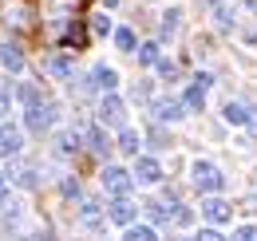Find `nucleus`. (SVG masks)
Instances as JSON below:
<instances>
[{"label":"nucleus","instance_id":"1","mask_svg":"<svg viewBox=\"0 0 257 241\" xmlns=\"http://www.w3.org/2000/svg\"><path fill=\"white\" fill-rule=\"evenodd\" d=\"M99 182H103V190H107L111 198H127V194H131V186H135L131 170H123V166H103Z\"/></svg>","mask_w":257,"mask_h":241},{"label":"nucleus","instance_id":"2","mask_svg":"<svg viewBox=\"0 0 257 241\" xmlns=\"http://www.w3.org/2000/svg\"><path fill=\"white\" fill-rule=\"evenodd\" d=\"M194 186H198V190H202V194H218V190H222V170H218V166H214V162H202V158H198V162H194Z\"/></svg>","mask_w":257,"mask_h":241},{"label":"nucleus","instance_id":"3","mask_svg":"<svg viewBox=\"0 0 257 241\" xmlns=\"http://www.w3.org/2000/svg\"><path fill=\"white\" fill-rule=\"evenodd\" d=\"M24 127H28V131H36V135L52 131V127H56V107H52V103H36V107H28Z\"/></svg>","mask_w":257,"mask_h":241},{"label":"nucleus","instance_id":"4","mask_svg":"<svg viewBox=\"0 0 257 241\" xmlns=\"http://www.w3.org/2000/svg\"><path fill=\"white\" fill-rule=\"evenodd\" d=\"M99 123H103V127H123V123H127V103H123L119 95H103V103H99Z\"/></svg>","mask_w":257,"mask_h":241},{"label":"nucleus","instance_id":"5","mask_svg":"<svg viewBox=\"0 0 257 241\" xmlns=\"http://www.w3.org/2000/svg\"><path fill=\"white\" fill-rule=\"evenodd\" d=\"M131 178L143 182V186H155V182H162V166L151 158V154H139V158H135V170H131Z\"/></svg>","mask_w":257,"mask_h":241},{"label":"nucleus","instance_id":"6","mask_svg":"<svg viewBox=\"0 0 257 241\" xmlns=\"http://www.w3.org/2000/svg\"><path fill=\"white\" fill-rule=\"evenodd\" d=\"M20 147H24V131L12 127V123H0V158L20 154Z\"/></svg>","mask_w":257,"mask_h":241},{"label":"nucleus","instance_id":"7","mask_svg":"<svg viewBox=\"0 0 257 241\" xmlns=\"http://www.w3.org/2000/svg\"><path fill=\"white\" fill-rule=\"evenodd\" d=\"M135 202H131V198H115V202H111V206H107V217H111V221H115V225H123V229H131V225H135Z\"/></svg>","mask_w":257,"mask_h":241},{"label":"nucleus","instance_id":"8","mask_svg":"<svg viewBox=\"0 0 257 241\" xmlns=\"http://www.w3.org/2000/svg\"><path fill=\"white\" fill-rule=\"evenodd\" d=\"M182 115H186V103L182 99H159L155 103V119L159 123H178Z\"/></svg>","mask_w":257,"mask_h":241},{"label":"nucleus","instance_id":"9","mask_svg":"<svg viewBox=\"0 0 257 241\" xmlns=\"http://www.w3.org/2000/svg\"><path fill=\"white\" fill-rule=\"evenodd\" d=\"M91 87L115 95V87H119V71H115V67H107V63H99L95 71H91Z\"/></svg>","mask_w":257,"mask_h":241},{"label":"nucleus","instance_id":"10","mask_svg":"<svg viewBox=\"0 0 257 241\" xmlns=\"http://www.w3.org/2000/svg\"><path fill=\"white\" fill-rule=\"evenodd\" d=\"M4 178H12L16 186H24V190H36V186H40V178H36V166H28V162L8 166V174H4Z\"/></svg>","mask_w":257,"mask_h":241},{"label":"nucleus","instance_id":"11","mask_svg":"<svg viewBox=\"0 0 257 241\" xmlns=\"http://www.w3.org/2000/svg\"><path fill=\"white\" fill-rule=\"evenodd\" d=\"M44 71L56 75V79H71V75H75V60H71V56H48V60H44Z\"/></svg>","mask_w":257,"mask_h":241},{"label":"nucleus","instance_id":"12","mask_svg":"<svg viewBox=\"0 0 257 241\" xmlns=\"http://www.w3.org/2000/svg\"><path fill=\"white\" fill-rule=\"evenodd\" d=\"M202 213H206L214 225H222V221H229L233 210H229V202H222V198H206V202H202Z\"/></svg>","mask_w":257,"mask_h":241},{"label":"nucleus","instance_id":"13","mask_svg":"<svg viewBox=\"0 0 257 241\" xmlns=\"http://www.w3.org/2000/svg\"><path fill=\"white\" fill-rule=\"evenodd\" d=\"M143 210L151 213V217H155V221H178V206H166V202H143Z\"/></svg>","mask_w":257,"mask_h":241},{"label":"nucleus","instance_id":"14","mask_svg":"<svg viewBox=\"0 0 257 241\" xmlns=\"http://www.w3.org/2000/svg\"><path fill=\"white\" fill-rule=\"evenodd\" d=\"M225 123H233V127H245V123H253V115H249V107H245V103H233V99H229V103H225Z\"/></svg>","mask_w":257,"mask_h":241},{"label":"nucleus","instance_id":"15","mask_svg":"<svg viewBox=\"0 0 257 241\" xmlns=\"http://www.w3.org/2000/svg\"><path fill=\"white\" fill-rule=\"evenodd\" d=\"M79 221H83V225H99V221H103V210H99L95 198H83V202H79Z\"/></svg>","mask_w":257,"mask_h":241},{"label":"nucleus","instance_id":"16","mask_svg":"<svg viewBox=\"0 0 257 241\" xmlns=\"http://www.w3.org/2000/svg\"><path fill=\"white\" fill-rule=\"evenodd\" d=\"M0 63H4L8 71H20V67H24V52H20L16 44H4V48H0Z\"/></svg>","mask_w":257,"mask_h":241},{"label":"nucleus","instance_id":"17","mask_svg":"<svg viewBox=\"0 0 257 241\" xmlns=\"http://www.w3.org/2000/svg\"><path fill=\"white\" fill-rule=\"evenodd\" d=\"M178 24H182V12H178V8H166V12H162V20H159V32H162V36H174Z\"/></svg>","mask_w":257,"mask_h":241},{"label":"nucleus","instance_id":"18","mask_svg":"<svg viewBox=\"0 0 257 241\" xmlns=\"http://www.w3.org/2000/svg\"><path fill=\"white\" fill-rule=\"evenodd\" d=\"M56 143H60V147H56L60 154H75V151H79V131H64Z\"/></svg>","mask_w":257,"mask_h":241},{"label":"nucleus","instance_id":"19","mask_svg":"<svg viewBox=\"0 0 257 241\" xmlns=\"http://www.w3.org/2000/svg\"><path fill=\"white\" fill-rule=\"evenodd\" d=\"M16 99H20V103H28V107L44 103V99H40V87H36V83H20V87H16Z\"/></svg>","mask_w":257,"mask_h":241},{"label":"nucleus","instance_id":"20","mask_svg":"<svg viewBox=\"0 0 257 241\" xmlns=\"http://www.w3.org/2000/svg\"><path fill=\"white\" fill-rule=\"evenodd\" d=\"M123 241H159V237H155L151 225H131L127 233H123Z\"/></svg>","mask_w":257,"mask_h":241},{"label":"nucleus","instance_id":"21","mask_svg":"<svg viewBox=\"0 0 257 241\" xmlns=\"http://www.w3.org/2000/svg\"><path fill=\"white\" fill-rule=\"evenodd\" d=\"M182 103H186V111H202V107H206V91H202V87H190Z\"/></svg>","mask_w":257,"mask_h":241},{"label":"nucleus","instance_id":"22","mask_svg":"<svg viewBox=\"0 0 257 241\" xmlns=\"http://www.w3.org/2000/svg\"><path fill=\"white\" fill-rule=\"evenodd\" d=\"M119 151L139 158V135H135V131H123V135H119Z\"/></svg>","mask_w":257,"mask_h":241},{"label":"nucleus","instance_id":"23","mask_svg":"<svg viewBox=\"0 0 257 241\" xmlns=\"http://www.w3.org/2000/svg\"><path fill=\"white\" fill-rule=\"evenodd\" d=\"M115 44H119L123 52H135V32L131 28H115Z\"/></svg>","mask_w":257,"mask_h":241},{"label":"nucleus","instance_id":"24","mask_svg":"<svg viewBox=\"0 0 257 241\" xmlns=\"http://www.w3.org/2000/svg\"><path fill=\"white\" fill-rule=\"evenodd\" d=\"M139 63H159V44H143L139 48Z\"/></svg>","mask_w":257,"mask_h":241},{"label":"nucleus","instance_id":"25","mask_svg":"<svg viewBox=\"0 0 257 241\" xmlns=\"http://www.w3.org/2000/svg\"><path fill=\"white\" fill-rule=\"evenodd\" d=\"M159 75L166 79V83H170V79H178V63H174V60H159Z\"/></svg>","mask_w":257,"mask_h":241},{"label":"nucleus","instance_id":"26","mask_svg":"<svg viewBox=\"0 0 257 241\" xmlns=\"http://www.w3.org/2000/svg\"><path fill=\"white\" fill-rule=\"evenodd\" d=\"M229 0H214V16H218V24H229Z\"/></svg>","mask_w":257,"mask_h":241},{"label":"nucleus","instance_id":"27","mask_svg":"<svg viewBox=\"0 0 257 241\" xmlns=\"http://www.w3.org/2000/svg\"><path fill=\"white\" fill-rule=\"evenodd\" d=\"M87 139H91V147H95L99 154H107V147H111V143H107V135H103L99 127H95V131H91V135H87Z\"/></svg>","mask_w":257,"mask_h":241},{"label":"nucleus","instance_id":"28","mask_svg":"<svg viewBox=\"0 0 257 241\" xmlns=\"http://www.w3.org/2000/svg\"><path fill=\"white\" fill-rule=\"evenodd\" d=\"M233 241H257V225H237V229H233Z\"/></svg>","mask_w":257,"mask_h":241},{"label":"nucleus","instance_id":"29","mask_svg":"<svg viewBox=\"0 0 257 241\" xmlns=\"http://www.w3.org/2000/svg\"><path fill=\"white\" fill-rule=\"evenodd\" d=\"M151 147H155V151H162V147H170V143H166V135H162L159 127L151 131Z\"/></svg>","mask_w":257,"mask_h":241},{"label":"nucleus","instance_id":"30","mask_svg":"<svg viewBox=\"0 0 257 241\" xmlns=\"http://www.w3.org/2000/svg\"><path fill=\"white\" fill-rule=\"evenodd\" d=\"M210 83H214V79H210V75H206V71H198V75H194V87H202V91H210Z\"/></svg>","mask_w":257,"mask_h":241},{"label":"nucleus","instance_id":"31","mask_svg":"<svg viewBox=\"0 0 257 241\" xmlns=\"http://www.w3.org/2000/svg\"><path fill=\"white\" fill-rule=\"evenodd\" d=\"M95 32H99V36H107V32H111V20H107V16H95Z\"/></svg>","mask_w":257,"mask_h":241},{"label":"nucleus","instance_id":"32","mask_svg":"<svg viewBox=\"0 0 257 241\" xmlns=\"http://www.w3.org/2000/svg\"><path fill=\"white\" fill-rule=\"evenodd\" d=\"M198 241H225V237L218 233V229H202V233H198Z\"/></svg>","mask_w":257,"mask_h":241},{"label":"nucleus","instance_id":"33","mask_svg":"<svg viewBox=\"0 0 257 241\" xmlns=\"http://www.w3.org/2000/svg\"><path fill=\"white\" fill-rule=\"evenodd\" d=\"M8 107H12V99H8V91H0V115H8Z\"/></svg>","mask_w":257,"mask_h":241},{"label":"nucleus","instance_id":"34","mask_svg":"<svg viewBox=\"0 0 257 241\" xmlns=\"http://www.w3.org/2000/svg\"><path fill=\"white\" fill-rule=\"evenodd\" d=\"M0 202H8V198H4V174H0Z\"/></svg>","mask_w":257,"mask_h":241},{"label":"nucleus","instance_id":"35","mask_svg":"<svg viewBox=\"0 0 257 241\" xmlns=\"http://www.w3.org/2000/svg\"><path fill=\"white\" fill-rule=\"evenodd\" d=\"M115 4H119V0H107V8H115Z\"/></svg>","mask_w":257,"mask_h":241}]
</instances>
